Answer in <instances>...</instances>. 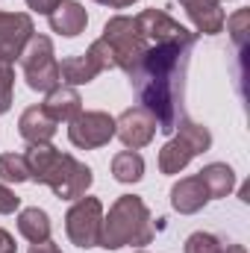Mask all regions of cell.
Wrapping results in <instances>:
<instances>
[{
  "instance_id": "29",
  "label": "cell",
  "mask_w": 250,
  "mask_h": 253,
  "mask_svg": "<svg viewBox=\"0 0 250 253\" xmlns=\"http://www.w3.org/2000/svg\"><path fill=\"white\" fill-rule=\"evenodd\" d=\"M138 253H144V251H138Z\"/></svg>"
},
{
  "instance_id": "9",
  "label": "cell",
  "mask_w": 250,
  "mask_h": 253,
  "mask_svg": "<svg viewBox=\"0 0 250 253\" xmlns=\"http://www.w3.org/2000/svg\"><path fill=\"white\" fill-rule=\"evenodd\" d=\"M33 36L36 27L27 12H0V62L12 65L15 59H21Z\"/></svg>"
},
{
  "instance_id": "8",
  "label": "cell",
  "mask_w": 250,
  "mask_h": 253,
  "mask_svg": "<svg viewBox=\"0 0 250 253\" xmlns=\"http://www.w3.org/2000/svg\"><path fill=\"white\" fill-rule=\"evenodd\" d=\"M112 135H115V118L109 112H80L68 126L71 144L83 147V150L103 147V144H109Z\"/></svg>"
},
{
  "instance_id": "20",
  "label": "cell",
  "mask_w": 250,
  "mask_h": 253,
  "mask_svg": "<svg viewBox=\"0 0 250 253\" xmlns=\"http://www.w3.org/2000/svg\"><path fill=\"white\" fill-rule=\"evenodd\" d=\"M0 180L3 183H27L30 180V165L24 153H3L0 156Z\"/></svg>"
},
{
  "instance_id": "4",
  "label": "cell",
  "mask_w": 250,
  "mask_h": 253,
  "mask_svg": "<svg viewBox=\"0 0 250 253\" xmlns=\"http://www.w3.org/2000/svg\"><path fill=\"white\" fill-rule=\"evenodd\" d=\"M180 135H174L162 150H159V171L162 174H180L197 153H206L212 147V132L203 124L191 121V118H180Z\"/></svg>"
},
{
  "instance_id": "11",
  "label": "cell",
  "mask_w": 250,
  "mask_h": 253,
  "mask_svg": "<svg viewBox=\"0 0 250 253\" xmlns=\"http://www.w3.org/2000/svg\"><path fill=\"white\" fill-rule=\"evenodd\" d=\"M186 15L191 18L194 30L203 36H218L227 24V15L221 9V0H180Z\"/></svg>"
},
{
  "instance_id": "12",
  "label": "cell",
  "mask_w": 250,
  "mask_h": 253,
  "mask_svg": "<svg viewBox=\"0 0 250 253\" xmlns=\"http://www.w3.org/2000/svg\"><path fill=\"white\" fill-rule=\"evenodd\" d=\"M209 200H212V197H209V191L200 183L197 174H194V177H183V180L174 183V189H171V206H174L180 215H194V212H200Z\"/></svg>"
},
{
  "instance_id": "22",
  "label": "cell",
  "mask_w": 250,
  "mask_h": 253,
  "mask_svg": "<svg viewBox=\"0 0 250 253\" xmlns=\"http://www.w3.org/2000/svg\"><path fill=\"white\" fill-rule=\"evenodd\" d=\"M12 85H15L12 65L0 62V115H6V112H9V106H12Z\"/></svg>"
},
{
  "instance_id": "26",
  "label": "cell",
  "mask_w": 250,
  "mask_h": 253,
  "mask_svg": "<svg viewBox=\"0 0 250 253\" xmlns=\"http://www.w3.org/2000/svg\"><path fill=\"white\" fill-rule=\"evenodd\" d=\"M30 253H62V251H59V248H56V245H53V242L47 239V242H39V245H30Z\"/></svg>"
},
{
  "instance_id": "25",
  "label": "cell",
  "mask_w": 250,
  "mask_h": 253,
  "mask_svg": "<svg viewBox=\"0 0 250 253\" xmlns=\"http://www.w3.org/2000/svg\"><path fill=\"white\" fill-rule=\"evenodd\" d=\"M18 251V245H15V239L0 227V253H15Z\"/></svg>"
},
{
  "instance_id": "23",
  "label": "cell",
  "mask_w": 250,
  "mask_h": 253,
  "mask_svg": "<svg viewBox=\"0 0 250 253\" xmlns=\"http://www.w3.org/2000/svg\"><path fill=\"white\" fill-rule=\"evenodd\" d=\"M18 206H21V197H15V191L9 189V186H3V183H0V215L15 212Z\"/></svg>"
},
{
  "instance_id": "10",
  "label": "cell",
  "mask_w": 250,
  "mask_h": 253,
  "mask_svg": "<svg viewBox=\"0 0 250 253\" xmlns=\"http://www.w3.org/2000/svg\"><path fill=\"white\" fill-rule=\"evenodd\" d=\"M156 118L144 109V106H132V109H124L118 118H115V135L124 141V147L129 150H141L153 141L156 135Z\"/></svg>"
},
{
  "instance_id": "5",
  "label": "cell",
  "mask_w": 250,
  "mask_h": 253,
  "mask_svg": "<svg viewBox=\"0 0 250 253\" xmlns=\"http://www.w3.org/2000/svg\"><path fill=\"white\" fill-rule=\"evenodd\" d=\"M21 71H24V80L33 91H53L62 83L59 62L53 56V42L47 36L30 39V44L21 53Z\"/></svg>"
},
{
  "instance_id": "19",
  "label": "cell",
  "mask_w": 250,
  "mask_h": 253,
  "mask_svg": "<svg viewBox=\"0 0 250 253\" xmlns=\"http://www.w3.org/2000/svg\"><path fill=\"white\" fill-rule=\"evenodd\" d=\"M112 177L118 183H138L144 177V159L138 150H121L112 156Z\"/></svg>"
},
{
  "instance_id": "24",
  "label": "cell",
  "mask_w": 250,
  "mask_h": 253,
  "mask_svg": "<svg viewBox=\"0 0 250 253\" xmlns=\"http://www.w3.org/2000/svg\"><path fill=\"white\" fill-rule=\"evenodd\" d=\"M59 3H62V0H27V6H30L33 12H39V15H50Z\"/></svg>"
},
{
  "instance_id": "3",
  "label": "cell",
  "mask_w": 250,
  "mask_h": 253,
  "mask_svg": "<svg viewBox=\"0 0 250 253\" xmlns=\"http://www.w3.org/2000/svg\"><path fill=\"white\" fill-rule=\"evenodd\" d=\"M153 242V224H150V209L144 206L141 197L121 194L109 215H103V233H100V248L106 251H121V248H144Z\"/></svg>"
},
{
  "instance_id": "17",
  "label": "cell",
  "mask_w": 250,
  "mask_h": 253,
  "mask_svg": "<svg viewBox=\"0 0 250 253\" xmlns=\"http://www.w3.org/2000/svg\"><path fill=\"white\" fill-rule=\"evenodd\" d=\"M18 233L30 242V245H39V242H47L50 239V215L39 206H30V209H21L18 215Z\"/></svg>"
},
{
  "instance_id": "13",
  "label": "cell",
  "mask_w": 250,
  "mask_h": 253,
  "mask_svg": "<svg viewBox=\"0 0 250 253\" xmlns=\"http://www.w3.org/2000/svg\"><path fill=\"white\" fill-rule=\"evenodd\" d=\"M18 129H21L24 141H30V144H50V138L56 135V121L47 115L44 106H30V109H24Z\"/></svg>"
},
{
  "instance_id": "16",
  "label": "cell",
  "mask_w": 250,
  "mask_h": 253,
  "mask_svg": "<svg viewBox=\"0 0 250 253\" xmlns=\"http://www.w3.org/2000/svg\"><path fill=\"white\" fill-rule=\"evenodd\" d=\"M97 74H103V65H100V59L91 50L77 53V56H68L59 65V77H62L68 85H85V83L97 80Z\"/></svg>"
},
{
  "instance_id": "2",
  "label": "cell",
  "mask_w": 250,
  "mask_h": 253,
  "mask_svg": "<svg viewBox=\"0 0 250 253\" xmlns=\"http://www.w3.org/2000/svg\"><path fill=\"white\" fill-rule=\"evenodd\" d=\"M24 156H27V165H30V180L47 186L59 200L83 197L91 186V180H94L88 165H83L71 153L56 150L53 144H30V150Z\"/></svg>"
},
{
  "instance_id": "14",
  "label": "cell",
  "mask_w": 250,
  "mask_h": 253,
  "mask_svg": "<svg viewBox=\"0 0 250 253\" xmlns=\"http://www.w3.org/2000/svg\"><path fill=\"white\" fill-rule=\"evenodd\" d=\"M47 109V115L59 124V121H74L80 112H83V97L74 85H56L53 91H47V100L42 103Z\"/></svg>"
},
{
  "instance_id": "27",
  "label": "cell",
  "mask_w": 250,
  "mask_h": 253,
  "mask_svg": "<svg viewBox=\"0 0 250 253\" xmlns=\"http://www.w3.org/2000/svg\"><path fill=\"white\" fill-rule=\"evenodd\" d=\"M97 3H103V6H109V9H126V6H132L135 0H97Z\"/></svg>"
},
{
  "instance_id": "1",
  "label": "cell",
  "mask_w": 250,
  "mask_h": 253,
  "mask_svg": "<svg viewBox=\"0 0 250 253\" xmlns=\"http://www.w3.org/2000/svg\"><path fill=\"white\" fill-rule=\"evenodd\" d=\"M135 21L147 36V47L138 62L126 71V77L138 103L156 118L162 132L171 135L183 118L194 33H188L180 21H174L162 9H144L135 15Z\"/></svg>"
},
{
  "instance_id": "7",
  "label": "cell",
  "mask_w": 250,
  "mask_h": 253,
  "mask_svg": "<svg viewBox=\"0 0 250 253\" xmlns=\"http://www.w3.org/2000/svg\"><path fill=\"white\" fill-rule=\"evenodd\" d=\"M65 233L68 239L88 251L100 248V233H103V203L97 197H77V203L65 212Z\"/></svg>"
},
{
  "instance_id": "15",
  "label": "cell",
  "mask_w": 250,
  "mask_h": 253,
  "mask_svg": "<svg viewBox=\"0 0 250 253\" xmlns=\"http://www.w3.org/2000/svg\"><path fill=\"white\" fill-rule=\"evenodd\" d=\"M47 18H50V30L59 33V36H65V39L80 36V33L85 30V24H88V15H85V9H83L77 0H62Z\"/></svg>"
},
{
  "instance_id": "28",
  "label": "cell",
  "mask_w": 250,
  "mask_h": 253,
  "mask_svg": "<svg viewBox=\"0 0 250 253\" xmlns=\"http://www.w3.org/2000/svg\"><path fill=\"white\" fill-rule=\"evenodd\" d=\"M221 253H248V251H245L242 245H233V242H230V245H224V248H221Z\"/></svg>"
},
{
  "instance_id": "6",
  "label": "cell",
  "mask_w": 250,
  "mask_h": 253,
  "mask_svg": "<svg viewBox=\"0 0 250 253\" xmlns=\"http://www.w3.org/2000/svg\"><path fill=\"white\" fill-rule=\"evenodd\" d=\"M100 39L112 47L115 68H121L124 74L138 62V56H141L144 47H147V36L141 33L135 15H132V18H129V15H115V18H109Z\"/></svg>"
},
{
  "instance_id": "21",
  "label": "cell",
  "mask_w": 250,
  "mask_h": 253,
  "mask_svg": "<svg viewBox=\"0 0 250 253\" xmlns=\"http://www.w3.org/2000/svg\"><path fill=\"white\" fill-rule=\"evenodd\" d=\"M224 248V242L218 239V236H212V233H191L186 239V253H221Z\"/></svg>"
},
{
  "instance_id": "18",
  "label": "cell",
  "mask_w": 250,
  "mask_h": 253,
  "mask_svg": "<svg viewBox=\"0 0 250 253\" xmlns=\"http://www.w3.org/2000/svg\"><path fill=\"white\" fill-rule=\"evenodd\" d=\"M200 183L206 186L209 191V197L215 200V197H227L233 186H236V171L230 168V165H224V162H212V165H206L200 174Z\"/></svg>"
}]
</instances>
